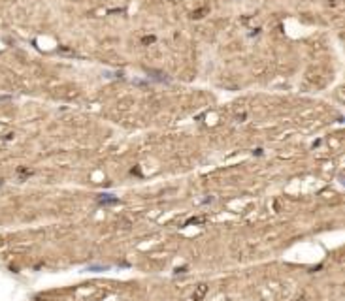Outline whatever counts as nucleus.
<instances>
[{
	"mask_svg": "<svg viewBox=\"0 0 345 301\" xmlns=\"http://www.w3.org/2000/svg\"><path fill=\"white\" fill-rule=\"evenodd\" d=\"M204 292H206V286H204V284H200V288H198V292H196V294L192 295V297H194V301H200V297L204 295Z\"/></svg>",
	"mask_w": 345,
	"mask_h": 301,
	"instance_id": "f257e3e1",
	"label": "nucleus"
}]
</instances>
